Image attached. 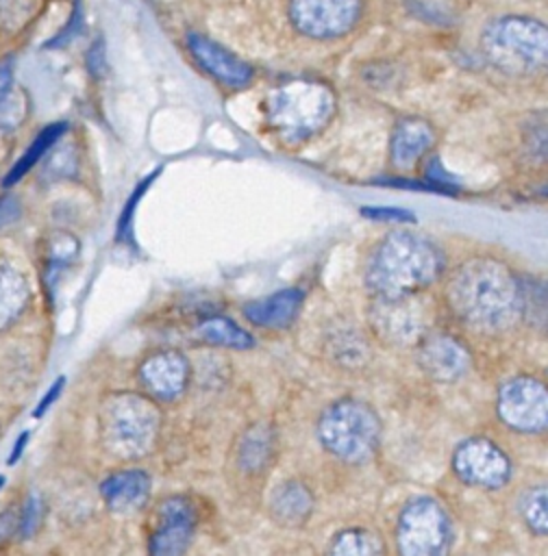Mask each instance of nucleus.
<instances>
[{"mask_svg": "<svg viewBox=\"0 0 548 556\" xmlns=\"http://www.w3.org/2000/svg\"><path fill=\"white\" fill-rule=\"evenodd\" d=\"M304 293L300 289H283L272 293L270 298L254 300L244 306V315L254 324L263 328H285L289 326L300 306H302Z\"/></svg>", "mask_w": 548, "mask_h": 556, "instance_id": "17", "label": "nucleus"}, {"mask_svg": "<svg viewBox=\"0 0 548 556\" xmlns=\"http://www.w3.org/2000/svg\"><path fill=\"white\" fill-rule=\"evenodd\" d=\"M65 124L63 122H59V124H52V126H46L39 135H37V139L28 146V150L22 154V159L11 167V172L7 174V178H4V187H11V185H15L61 137H63V132H65Z\"/></svg>", "mask_w": 548, "mask_h": 556, "instance_id": "23", "label": "nucleus"}, {"mask_svg": "<svg viewBox=\"0 0 548 556\" xmlns=\"http://www.w3.org/2000/svg\"><path fill=\"white\" fill-rule=\"evenodd\" d=\"M520 515L524 523L535 534H546L548 530V515H546V489L544 484H537L522 493L520 497Z\"/></svg>", "mask_w": 548, "mask_h": 556, "instance_id": "25", "label": "nucleus"}, {"mask_svg": "<svg viewBox=\"0 0 548 556\" xmlns=\"http://www.w3.org/2000/svg\"><path fill=\"white\" fill-rule=\"evenodd\" d=\"M185 41L196 63L217 83L239 89L252 80V67L246 61H241L237 54H233L228 48H224L222 43L200 33H189Z\"/></svg>", "mask_w": 548, "mask_h": 556, "instance_id": "11", "label": "nucleus"}, {"mask_svg": "<svg viewBox=\"0 0 548 556\" xmlns=\"http://www.w3.org/2000/svg\"><path fill=\"white\" fill-rule=\"evenodd\" d=\"M491 65L507 74H533L546 65L548 35L541 22L524 15H502L487 24L481 39Z\"/></svg>", "mask_w": 548, "mask_h": 556, "instance_id": "4", "label": "nucleus"}, {"mask_svg": "<svg viewBox=\"0 0 548 556\" xmlns=\"http://www.w3.org/2000/svg\"><path fill=\"white\" fill-rule=\"evenodd\" d=\"M381 552V539L370 530H344L333 539L331 554L339 556H372Z\"/></svg>", "mask_w": 548, "mask_h": 556, "instance_id": "24", "label": "nucleus"}, {"mask_svg": "<svg viewBox=\"0 0 548 556\" xmlns=\"http://www.w3.org/2000/svg\"><path fill=\"white\" fill-rule=\"evenodd\" d=\"M20 534V515L15 510L0 513V547L11 543Z\"/></svg>", "mask_w": 548, "mask_h": 556, "instance_id": "29", "label": "nucleus"}, {"mask_svg": "<svg viewBox=\"0 0 548 556\" xmlns=\"http://www.w3.org/2000/svg\"><path fill=\"white\" fill-rule=\"evenodd\" d=\"M448 302L472 328L505 330L522 315L520 280L494 258H472L450 278Z\"/></svg>", "mask_w": 548, "mask_h": 556, "instance_id": "1", "label": "nucleus"}, {"mask_svg": "<svg viewBox=\"0 0 548 556\" xmlns=\"http://www.w3.org/2000/svg\"><path fill=\"white\" fill-rule=\"evenodd\" d=\"M500 419L518 432L537 434L548 424V393L546 387L531 376L507 380L498 393Z\"/></svg>", "mask_w": 548, "mask_h": 556, "instance_id": "8", "label": "nucleus"}, {"mask_svg": "<svg viewBox=\"0 0 548 556\" xmlns=\"http://www.w3.org/2000/svg\"><path fill=\"white\" fill-rule=\"evenodd\" d=\"M409 298H376L374 311H372V321L378 330L389 341L396 343H407L420 334L422 328V317L418 315V308Z\"/></svg>", "mask_w": 548, "mask_h": 556, "instance_id": "15", "label": "nucleus"}, {"mask_svg": "<svg viewBox=\"0 0 548 556\" xmlns=\"http://www.w3.org/2000/svg\"><path fill=\"white\" fill-rule=\"evenodd\" d=\"M100 493L111 510L133 513L146 504L150 495V478L141 469L117 471L100 484Z\"/></svg>", "mask_w": 548, "mask_h": 556, "instance_id": "16", "label": "nucleus"}, {"mask_svg": "<svg viewBox=\"0 0 548 556\" xmlns=\"http://www.w3.org/2000/svg\"><path fill=\"white\" fill-rule=\"evenodd\" d=\"M141 384L161 402L180 397L189 382V363L180 352H157L141 363Z\"/></svg>", "mask_w": 548, "mask_h": 556, "instance_id": "13", "label": "nucleus"}, {"mask_svg": "<svg viewBox=\"0 0 548 556\" xmlns=\"http://www.w3.org/2000/svg\"><path fill=\"white\" fill-rule=\"evenodd\" d=\"M433 141H435V132L424 119L411 117V119L398 122L389 143L391 163L398 169H409L424 152H428Z\"/></svg>", "mask_w": 548, "mask_h": 556, "instance_id": "18", "label": "nucleus"}, {"mask_svg": "<svg viewBox=\"0 0 548 556\" xmlns=\"http://www.w3.org/2000/svg\"><path fill=\"white\" fill-rule=\"evenodd\" d=\"M198 337L211 345L233 348V350H248L254 345V339L235 321L226 317H209L202 324H198Z\"/></svg>", "mask_w": 548, "mask_h": 556, "instance_id": "22", "label": "nucleus"}, {"mask_svg": "<svg viewBox=\"0 0 548 556\" xmlns=\"http://www.w3.org/2000/svg\"><path fill=\"white\" fill-rule=\"evenodd\" d=\"M361 0H291V24L311 39H335L354 28Z\"/></svg>", "mask_w": 548, "mask_h": 556, "instance_id": "9", "label": "nucleus"}, {"mask_svg": "<svg viewBox=\"0 0 548 556\" xmlns=\"http://www.w3.org/2000/svg\"><path fill=\"white\" fill-rule=\"evenodd\" d=\"M452 467L463 482L481 489H500L511 478V460L507 454L483 437L463 441L454 450Z\"/></svg>", "mask_w": 548, "mask_h": 556, "instance_id": "10", "label": "nucleus"}, {"mask_svg": "<svg viewBox=\"0 0 548 556\" xmlns=\"http://www.w3.org/2000/svg\"><path fill=\"white\" fill-rule=\"evenodd\" d=\"M363 217L370 219H378V222H415L413 213H409L407 208H398V206H363L361 208Z\"/></svg>", "mask_w": 548, "mask_h": 556, "instance_id": "28", "label": "nucleus"}, {"mask_svg": "<svg viewBox=\"0 0 548 556\" xmlns=\"http://www.w3.org/2000/svg\"><path fill=\"white\" fill-rule=\"evenodd\" d=\"M444 269L441 250L411 230L383 237L365 265V285L374 298H409L431 287Z\"/></svg>", "mask_w": 548, "mask_h": 556, "instance_id": "2", "label": "nucleus"}, {"mask_svg": "<svg viewBox=\"0 0 548 556\" xmlns=\"http://www.w3.org/2000/svg\"><path fill=\"white\" fill-rule=\"evenodd\" d=\"M420 365L431 378L452 382L468 371L470 354L457 339L448 334H431L420 348Z\"/></svg>", "mask_w": 548, "mask_h": 556, "instance_id": "14", "label": "nucleus"}, {"mask_svg": "<svg viewBox=\"0 0 548 556\" xmlns=\"http://www.w3.org/2000/svg\"><path fill=\"white\" fill-rule=\"evenodd\" d=\"M26 96L13 78L11 61L7 59L0 65V128L11 130L17 128L26 117Z\"/></svg>", "mask_w": 548, "mask_h": 556, "instance_id": "21", "label": "nucleus"}, {"mask_svg": "<svg viewBox=\"0 0 548 556\" xmlns=\"http://www.w3.org/2000/svg\"><path fill=\"white\" fill-rule=\"evenodd\" d=\"M398 549L404 556H439L450 543V521L446 510L431 497L411 500L396 530Z\"/></svg>", "mask_w": 548, "mask_h": 556, "instance_id": "7", "label": "nucleus"}, {"mask_svg": "<svg viewBox=\"0 0 548 556\" xmlns=\"http://www.w3.org/2000/svg\"><path fill=\"white\" fill-rule=\"evenodd\" d=\"M161 415L152 400L137 393H117L104 400L100 432L104 447L117 458H139L150 452Z\"/></svg>", "mask_w": 548, "mask_h": 556, "instance_id": "5", "label": "nucleus"}, {"mask_svg": "<svg viewBox=\"0 0 548 556\" xmlns=\"http://www.w3.org/2000/svg\"><path fill=\"white\" fill-rule=\"evenodd\" d=\"M33 15V0H0V28L17 30Z\"/></svg>", "mask_w": 548, "mask_h": 556, "instance_id": "26", "label": "nucleus"}, {"mask_svg": "<svg viewBox=\"0 0 548 556\" xmlns=\"http://www.w3.org/2000/svg\"><path fill=\"white\" fill-rule=\"evenodd\" d=\"M28 302V285L24 276L4 258H0V330L9 328Z\"/></svg>", "mask_w": 548, "mask_h": 556, "instance_id": "19", "label": "nucleus"}, {"mask_svg": "<svg viewBox=\"0 0 548 556\" xmlns=\"http://www.w3.org/2000/svg\"><path fill=\"white\" fill-rule=\"evenodd\" d=\"M20 202L15 198H2L0 200V228L13 224L20 219Z\"/></svg>", "mask_w": 548, "mask_h": 556, "instance_id": "30", "label": "nucleus"}, {"mask_svg": "<svg viewBox=\"0 0 548 556\" xmlns=\"http://www.w3.org/2000/svg\"><path fill=\"white\" fill-rule=\"evenodd\" d=\"M196 526L194 508L183 497H170L159 508V523L150 539V554L176 556L183 554L191 541Z\"/></svg>", "mask_w": 548, "mask_h": 556, "instance_id": "12", "label": "nucleus"}, {"mask_svg": "<svg viewBox=\"0 0 548 556\" xmlns=\"http://www.w3.org/2000/svg\"><path fill=\"white\" fill-rule=\"evenodd\" d=\"M2 484H4V478H2V476H0V486H2Z\"/></svg>", "mask_w": 548, "mask_h": 556, "instance_id": "33", "label": "nucleus"}, {"mask_svg": "<svg viewBox=\"0 0 548 556\" xmlns=\"http://www.w3.org/2000/svg\"><path fill=\"white\" fill-rule=\"evenodd\" d=\"M43 517V502L39 500V495H28L22 510H20V536L28 539L37 532L39 523Z\"/></svg>", "mask_w": 548, "mask_h": 556, "instance_id": "27", "label": "nucleus"}, {"mask_svg": "<svg viewBox=\"0 0 548 556\" xmlns=\"http://www.w3.org/2000/svg\"><path fill=\"white\" fill-rule=\"evenodd\" d=\"M63 382H65V378H57V380H54V384L46 391V395H43V397H41V402L37 404V408H35L33 417H41V415L52 406V402L59 397V393H61V389H63Z\"/></svg>", "mask_w": 548, "mask_h": 556, "instance_id": "31", "label": "nucleus"}, {"mask_svg": "<svg viewBox=\"0 0 548 556\" xmlns=\"http://www.w3.org/2000/svg\"><path fill=\"white\" fill-rule=\"evenodd\" d=\"M311 506H313L311 493L304 489V484H298V482L281 484L270 500L272 515L287 526L302 523L309 517Z\"/></svg>", "mask_w": 548, "mask_h": 556, "instance_id": "20", "label": "nucleus"}, {"mask_svg": "<svg viewBox=\"0 0 548 556\" xmlns=\"http://www.w3.org/2000/svg\"><path fill=\"white\" fill-rule=\"evenodd\" d=\"M26 443H28V432H22V434L17 437V441L13 443V450H11V456H9V465H13V463L20 460V456H22Z\"/></svg>", "mask_w": 548, "mask_h": 556, "instance_id": "32", "label": "nucleus"}, {"mask_svg": "<svg viewBox=\"0 0 548 556\" xmlns=\"http://www.w3.org/2000/svg\"><path fill=\"white\" fill-rule=\"evenodd\" d=\"M335 113L333 91L309 78H294L267 96V122L285 141H304L320 132Z\"/></svg>", "mask_w": 548, "mask_h": 556, "instance_id": "3", "label": "nucleus"}, {"mask_svg": "<svg viewBox=\"0 0 548 556\" xmlns=\"http://www.w3.org/2000/svg\"><path fill=\"white\" fill-rule=\"evenodd\" d=\"M317 439L333 456L346 463H363L378 445L381 421L365 402L339 400L322 413Z\"/></svg>", "mask_w": 548, "mask_h": 556, "instance_id": "6", "label": "nucleus"}]
</instances>
